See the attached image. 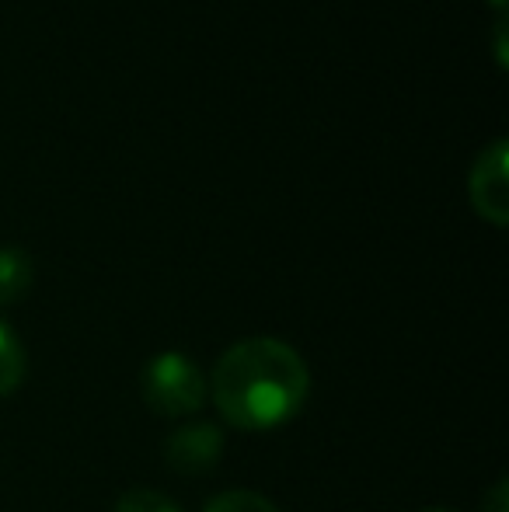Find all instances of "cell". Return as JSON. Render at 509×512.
Segmentation results:
<instances>
[{"label": "cell", "instance_id": "obj_1", "mask_svg": "<svg viewBox=\"0 0 509 512\" xmlns=\"http://www.w3.org/2000/svg\"><path fill=\"white\" fill-rule=\"evenodd\" d=\"M210 398L220 418L241 432H269L300 415L311 394L304 356L283 338H241L213 366Z\"/></svg>", "mask_w": 509, "mask_h": 512}, {"label": "cell", "instance_id": "obj_2", "mask_svg": "<svg viewBox=\"0 0 509 512\" xmlns=\"http://www.w3.org/2000/svg\"><path fill=\"white\" fill-rule=\"evenodd\" d=\"M143 405L164 418H189L210 398L203 370L185 352H157L140 373Z\"/></svg>", "mask_w": 509, "mask_h": 512}, {"label": "cell", "instance_id": "obj_3", "mask_svg": "<svg viewBox=\"0 0 509 512\" xmlns=\"http://www.w3.org/2000/svg\"><path fill=\"white\" fill-rule=\"evenodd\" d=\"M506 161L509 150L506 140H492L482 154L475 157V168L468 178V196L471 206L482 220L492 227H506L509 223V182H506Z\"/></svg>", "mask_w": 509, "mask_h": 512}, {"label": "cell", "instance_id": "obj_4", "mask_svg": "<svg viewBox=\"0 0 509 512\" xmlns=\"http://www.w3.org/2000/svg\"><path fill=\"white\" fill-rule=\"evenodd\" d=\"M224 453V429L217 422H185L164 439V464L182 478L210 474Z\"/></svg>", "mask_w": 509, "mask_h": 512}, {"label": "cell", "instance_id": "obj_5", "mask_svg": "<svg viewBox=\"0 0 509 512\" xmlns=\"http://www.w3.org/2000/svg\"><path fill=\"white\" fill-rule=\"evenodd\" d=\"M25 370H28L25 345L14 335L11 324L0 317V398H11L25 384Z\"/></svg>", "mask_w": 509, "mask_h": 512}, {"label": "cell", "instance_id": "obj_6", "mask_svg": "<svg viewBox=\"0 0 509 512\" xmlns=\"http://www.w3.org/2000/svg\"><path fill=\"white\" fill-rule=\"evenodd\" d=\"M32 258L21 248H0V307L14 304L28 293L32 286Z\"/></svg>", "mask_w": 509, "mask_h": 512}, {"label": "cell", "instance_id": "obj_7", "mask_svg": "<svg viewBox=\"0 0 509 512\" xmlns=\"http://www.w3.org/2000/svg\"><path fill=\"white\" fill-rule=\"evenodd\" d=\"M203 512H279V509L265 495L248 492V488H234V492L213 495Z\"/></svg>", "mask_w": 509, "mask_h": 512}, {"label": "cell", "instance_id": "obj_8", "mask_svg": "<svg viewBox=\"0 0 509 512\" xmlns=\"http://www.w3.org/2000/svg\"><path fill=\"white\" fill-rule=\"evenodd\" d=\"M112 512H182V506L154 488H129L126 495H119Z\"/></svg>", "mask_w": 509, "mask_h": 512}, {"label": "cell", "instance_id": "obj_9", "mask_svg": "<svg viewBox=\"0 0 509 512\" xmlns=\"http://www.w3.org/2000/svg\"><path fill=\"white\" fill-rule=\"evenodd\" d=\"M482 512H509V481L499 478L489 492L482 495Z\"/></svg>", "mask_w": 509, "mask_h": 512}, {"label": "cell", "instance_id": "obj_10", "mask_svg": "<svg viewBox=\"0 0 509 512\" xmlns=\"http://www.w3.org/2000/svg\"><path fill=\"white\" fill-rule=\"evenodd\" d=\"M419 512H454V509H447V506H429V509H419Z\"/></svg>", "mask_w": 509, "mask_h": 512}, {"label": "cell", "instance_id": "obj_11", "mask_svg": "<svg viewBox=\"0 0 509 512\" xmlns=\"http://www.w3.org/2000/svg\"><path fill=\"white\" fill-rule=\"evenodd\" d=\"M492 4H496V7H499V11H503V7H506V0H492Z\"/></svg>", "mask_w": 509, "mask_h": 512}]
</instances>
